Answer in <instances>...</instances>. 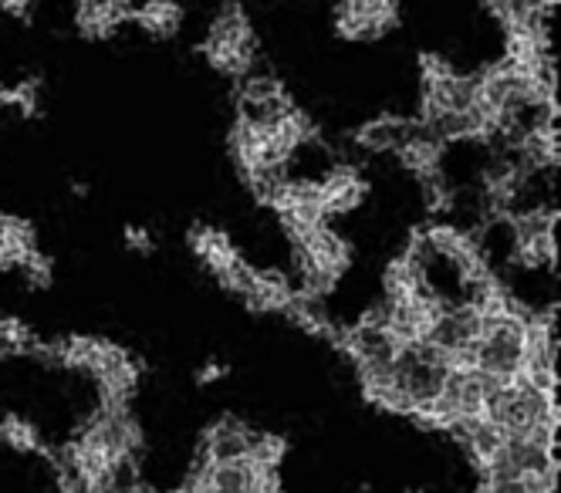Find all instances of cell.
Returning <instances> with one entry per match:
<instances>
[{"mask_svg":"<svg viewBox=\"0 0 561 493\" xmlns=\"http://www.w3.org/2000/svg\"><path fill=\"white\" fill-rule=\"evenodd\" d=\"M528 318L517 305H511L501 314L484 318L480 339L470 348V368L480 376H488L494 386L514 382L525 372V355H528Z\"/></svg>","mask_w":561,"mask_h":493,"instance_id":"6da1fadb","label":"cell"},{"mask_svg":"<svg viewBox=\"0 0 561 493\" xmlns=\"http://www.w3.org/2000/svg\"><path fill=\"white\" fill-rule=\"evenodd\" d=\"M484 420L494 423L504 436H525L538 429H558V402L554 392H541L525 376L501 382L484 402Z\"/></svg>","mask_w":561,"mask_h":493,"instance_id":"7a4b0ae2","label":"cell"},{"mask_svg":"<svg viewBox=\"0 0 561 493\" xmlns=\"http://www.w3.org/2000/svg\"><path fill=\"white\" fill-rule=\"evenodd\" d=\"M396 21V0H335V31L345 41H376Z\"/></svg>","mask_w":561,"mask_h":493,"instance_id":"3957f363","label":"cell"},{"mask_svg":"<svg viewBox=\"0 0 561 493\" xmlns=\"http://www.w3.org/2000/svg\"><path fill=\"white\" fill-rule=\"evenodd\" d=\"M257 433L251 426H244L240 420L224 416L220 423H214L204 436V446H199V457L204 463L199 467H214V463H233V460H251Z\"/></svg>","mask_w":561,"mask_h":493,"instance_id":"277c9868","label":"cell"},{"mask_svg":"<svg viewBox=\"0 0 561 493\" xmlns=\"http://www.w3.org/2000/svg\"><path fill=\"white\" fill-rule=\"evenodd\" d=\"M133 0H78V11H75V24L85 37L102 41L112 37L123 24L133 21Z\"/></svg>","mask_w":561,"mask_h":493,"instance_id":"5b68a950","label":"cell"},{"mask_svg":"<svg viewBox=\"0 0 561 493\" xmlns=\"http://www.w3.org/2000/svg\"><path fill=\"white\" fill-rule=\"evenodd\" d=\"M190 243H193V254L207 264V271L217 277V280H224L240 261L237 251H233V243L227 240V233L224 230H217V227H207V223H196L193 230H190Z\"/></svg>","mask_w":561,"mask_h":493,"instance_id":"8992f818","label":"cell"},{"mask_svg":"<svg viewBox=\"0 0 561 493\" xmlns=\"http://www.w3.org/2000/svg\"><path fill=\"white\" fill-rule=\"evenodd\" d=\"M413 133H416V122L399 118V115H379V118L366 122L355 139L369 152H399L410 142Z\"/></svg>","mask_w":561,"mask_h":493,"instance_id":"52a82bcc","label":"cell"},{"mask_svg":"<svg viewBox=\"0 0 561 493\" xmlns=\"http://www.w3.org/2000/svg\"><path fill=\"white\" fill-rule=\"evenodd\" d=\"M366 183L363 176H358L355 170L342 167L335 170L325 183H318V193H322V207H325V217L332 214H352L358 203L366 199Z\"/></svg>","mask_w":561,"mask_h":493,"instance_id":"ba28073f","label":"cell"},{"mask_svg":"<svg viewBox=\"0 0 561 493\" xmlns=\"http://www.w3.org/2000/svg\"><path fill=\"white\" fill-rule=\"evenodd\" d=\"M34 246V227L27 220L0 214V267H21Z\"/></svg>","mask_w":561,"mask_h":493,"instance_id":"9c48e42d","label":"cell"},{"mask_svg":"<svg viewBox=\"0 0 561 493\" xmlns=\"http://www.w3.org/2000/svg\"><path fill=\"white\" fill-rule=\"evenodd\" d=\"M133 24H139L152 37H173L183 24V8L176 0H146L133 11Z\"/></svg>","mask_w":561,"mask_h":493,"instance_id":"30bf717a","label":"cell"},{"mask_svg":"<svg viewBox=\"0 0 561 493\" xmlns=\"http://www.w3.org/2000/svg\"><path fill=\"white\" fill-rule=\"evenodd\" d=\"M0 443H4L8 449H14V454H34V457H48L51 460V449L45 446L37 426L31 420L18 416V413L0 416Z\"/></svg>","mask_w":561,"mask_h":493,"instance_id":"8fae6325","label":"cell"},{"mask_svg":"<svg viewBox=\"0 0 561 493\" xmlns=\"http://www.w3.org/2000/svg\"><path fill=\"white\" fill-rule=\"evenodd\" d=\"M42 345L21 318H0V355H34Z\"/></svg>","mask_w":561,"mask_h":493,"instance_id":"7c38bea8","label":"cell"},{"mask_svg":"<svg viewBox=\"0 0 561 493\" xmlns=\"http://www.w3.org/2000/svg\"><path fill=\"white\" fill-rule=\"evenodd\" d=\"M18 271L27 277V284H31V287H48V284H51V257L37 251V246H34V251L21 261V267H18Z\"/></svg>","mask_w":561,"mask_h":493,"instance_id":"4fadbf2b","label":"cell"},{"mask_svg":"<svg viewBox=\"0 0 561 493\" xmlns=\"http://www.w3.org/2000/svg\"><path fill=\"white\" fill-rule=\"evenodd\" d=\"M126 243L133 246V251L149 254L152 251V233L146 227H126Z\"/></svg>","mask_w":561,"mask_h":493,"instance_id":"5bb4252c","label":"cell"},{"mask_svg":"<svg viewBox=\"0 0 561 493\" xmlns=\"http://www.w3.org/2000/svg\"><path fill=\"white\" fill-rule=\"evenodd\" d=\"M227 372H230V368H227L224 362H207V365L196 372V382H199V386H214V382H220Z\"/></svg>","mask_w":561,"mask_h":493,"instance_id":"9a60e30c","label":"cell"},{"mask_svg":"<svg viewBox=\"0 0 561 493\" xmlns=\"http://www.w3.org/2000/svg\"><path fill=\"white\" fill-rule=\"evenodd\" d=\"M31 8H34V0H0V11L14 21H31Z\"/></svg>","mask_w":561,"mask_h":493,"instance_id":"2e32d148","label":"cell"}]
</instances>
